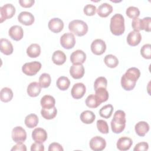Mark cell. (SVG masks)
Masks as SVG:
<instances>
[{"instance_id": "cell-10", "label": "cell", "mask_w": 151, "mask_h": 151, "mask_svg": "<svg viewBox=\"0 0 151 151\" xmlns=\"http://www.w3.org/2000/svg\"><path fill=\"white\" fill-rule=\"evenodd\" d=\"M86 91L85 85L82 83H77L73 85L71 90V94L74 99H80L84 96Z\"/></svg>"}, {"instance_id": "cell-29", "label": "cell", "mask_w": 151, "mask_h": 151, "mask_svg": "<svg viewBox=\"0 0 151 151\" xmlns=\"http://www.w3.org/2000/svg\"><path fill=\"white\" fill-rule=\"evenodd\" d=\"M13 97V92L9 87H4L1 90L0 98L3 102L7 103L12 100Z\"/></svg>"}, {"instance_id": "cell-32", "label": "cell", "mask_w": 151, "mask_h": 151, "mask_svg": "<svg viewBox=\"0 0 151 151\" xmlns=\"http://www.w3.org/2000/svg\"><path fill=\"white\" fill-rule=\"evenodd\" d=\"M41 114L43 118L47 120H51L54 119L57 114V110L55 107L51 108L50 109H42L41 110Z\"/></svg>"}, {"instance_id": "cell-24", "label": "cell", "mask_w": 151, "mask_h": 151, "mask_svg": "<svg viewBox=\"0 0 151 151\" xmlns=\"http://www.w3.org/2000/svg\"><path fill=\"white\" fill-rule=\"evenodd\" d=\"M40 104L43 109H50L55 107V100L52 96L45 95L41 98Z\"/></svg>"}, {"instance_id": "cell-12", "label": "cell", "mask_w": 151, "mask_h": 151, "mask_svg": "<svg viewBox=\"0 0 151 151\" xmlns=\"http://www.w3.org/2000/svg\"><path fill=\"white\" fill-rule=\"evenodd\" d=\"M86 59V54L81 50L74 51L70 55V61L73 64H82L85 62Z\"/></svg>"}, {"instance_id": "cell-48", "label": "cell", "mask_w": 151, "mask_h": 151, "mask_svg": "<svg viewBox=\"0 0 151 151\" xmlns=\"http://www.w3.org/2000/svg\"><path fill=\"white\" fill-rule=\"evenodd\" d=\"M12 151L14 150H21V151H26L27 147L26 146L22 143H18L16 145L14 146L11 149Z\"/></svg>"}, {"instance_id": "cell-35", "label": "cell", "mask_w": 151, "mask_h": 151, "mask_svg": "<svg viewBox=\"0 0 151 151\" xmlns=\"http://www.w3.org/2000/svg\"><path fill=\"white\" fill-rule=\"evenodd\" d=\"M51 82V76L48 73H43L41 74L39 78V83L41 87L47 88L50 86Z\"/></svg>"}, {"instance_id": "cell-21", "label": "cell", "mask_w": 151, "mask_h": 151, "mask_svg": "<svg viewBox=\"0 0 151 151\" xmlns=\"http://www.w3.org/2000/svg\"><path fill=\"white\" fill-rule=\"evenodd\" d=\"M113 11L112 6L108 3H103L99 5L97 9L98 15L102 17L105 18L108 17Z\"/></svg>"}, {"instance_id": "cell-2", "label": "cell", "mask_w": 151, "mask_h": 151, "mask_svg": "<svg viewBox=\"0 0 151 151\" xmlns=\"http://www.w3.org/2000/svg\"><path fill=\"white\" fill-rule=\"evenodd\" d=\"M110 28L111 33L115 35H120L124 33V19L122 14H116L111 18Z\"/></svg>"}, {"instance_id": "cell-47", "label": "cell", "mask_w": 151, "mask_h": 151, "mask_svg": "<svg viewBox=\"0 0 151 151\" xmlns=\"http://www.w3.org/2000/svg\"><path fill=\"white\" fill-rule=\"evenodd\" d=\"M34 0H19V3L20 5L24 8L31 7L34 4Z\"/></svg>"}, {"instance_id": "cell-44", "label": "cell", "mask_w": 151, "mask_h": 151, "mask_svg": "<svg viewBox=\"0 0 151 151\" xmlns=\"http://www.w3.org/2000/svg\"><path fill=\"white\" fill-rule=\"evenodd\" d=\"M132 26L133 28L134 31H139L142 30L141 29V19L139 18H136L133 19L132 22Z\"/></svg>"}, {"instance_id": "cell-23", "label": "cell", "mask_w": 151, "mask_h": 151, "mask_svg": "<svg viewBox=\"0 0 151 151\" xmlns=\"http://www.w3.org/2000/svg\"><path fill=\"white\" fill-rule=\"evenodd\" d=\"M41 88L42 87L39 83L32 82L27 87V93L30 97H37L40 94L41 91Z\"/></svg>"}, {"instance_id": "cell-33", "label": "cell", "mask_w": 151, "mask_h": 151, "mask_svg": "<svg viewBox=\"0 0 151 151\" xmlns=\"http://www.w3.org/2000/svg\"><path fill=\"white\" fill-rule=\"evenodd\" d=\"M104 62L105 64L110 68H115L119 64L117 58L112 54L106 55L104 58Z\"/></svg>"}, {"instance_id": "cell-17", "label": "cell", "mask_w": 151, "mask_h": 151, "mask_svg": "<svg viewBox=\"0 0 151 151\" xmlns=\"http://www.w3.org/2000/svg\"><path fill=\"white\" fill-rule=\"evenodd\" d=\"M70 74L74 79H80L84 74V68L82 64H73L70 68Z\"/></svg>"}, {"instance_id": "cell-30", "label": "cell", "mask_w": 151, "mask_h": 151, "mask_svg": "<svg viewBox=\"0 0 151 151\" xmlns=\"http://www.w3.org/2000/svg\"><path fill=\"white\" fill-rule=\"evenodd\" d=\"M95 96L100 103L106 101L109 99V93L106 88H99L95 90Z\"/></svg>"}, {"instance_id": "cell-25", "label": "cell", "mask_w": 151, "mask_h": 151, "mask_svg": "<svg viewBox=\"0 0 151 151\" xmlns=\"http://www.w3.org/2000/svg\"><path fill=\"white\" fill-rule=\"evenodd\" d=\"M52 60L56 65H62L66 61V55L63 51L61 50H57L54 51L52 54Z\"/></svg>"}, {"instance_id": "cell-18", "label": "cell", "mask_w": 151, "mask_h": 151, "mask_svg": "<svg viewBox=\"0 0 151 151\" xmlns=\"http://www.w3.org/2000/svg\"><path fill=\"white\" fill-rule=\"evenodd\" d=\"M127 42L130 46H136L142 40V35L139 31H130L127 37Z\"/></svg>"}, {"instance_id": "cell-13", "label": "cell", "mask_w": 151, "mask_h": 151, "mask_svg": "<svg viewBox=\"0 0 151 151\" xmlns=\"http://www.w3.org/2000/svg\"><path fill=\"white\" fill-rule=\"evenodd\" d=\"M140 76V70L136 67H131L129 68L126 72L122 76L127 80L136 83L137 80Z\"/></svg>"}, {"instance_id": "cell-11", "label": "cell", "mask_w": 151, "mask_h": 151, "mask_svg": "<svg viewBox=\"0 0 151 151\" xmlns=\"http://www.w3.org/2000/svg\"><path fill=\"white\" fill-rule=\"evenodd\" d=\"M32 138L35 142L42 143L47 139V133L41 127L35 128L32 132Z\"/></svg>"}, {"instance_id": "cell-40", "label": "cell", "mask_w": 151, "mask_h": 151, "mask_svg": "<svg viewBox=\"0 0 151 151\" xmlns=\"http://www.w3.org/2000/svg\"><path fill=\"white\" fill-rule=\"evenodd\" d=\"M140 54L142 56L146 59L151 58V45L146 44L142 46L140 49Z\"/></svg>"}, {"instance_id": "cell-41", "label": "cell", "mask_w": 151, "mask_h": 151, "mask_svg": "<svg viewBox=\"0 0 151 151\" xmlns=\"http://www.w3.org/2000/svg\"><path fill=\"white\" fill-rule=\"evenodd\" d=\"M151 24V18L145 17L143 19H141V29L142 30H145L147 32H150Z\"/></svg>"}, {"instance_id": "cell-36", "label": "cell", "mask_w": 151, "mask_h": 151, "mask_svg": "<svg viewBox=\"0 0 151 151\" xmlns=\"http://www.w3.org/2000/svg\"><path fill=\"white\" fill-rule=\"evenodd\" d=\"M86 104L90 108H96L100 105V103L96 98L95 94L89 95L86 99Z\"/></svg>"}, {"instance_id": "cell-5", "label": "cell", "mask_w": 151, "mask_h": 151, "mask_svg": "<svg viewBox=\"0 0 151 151\" xmlns=\"http://www.w3.org/2000/svg\"><path fill=\"white\" fill-rule=\"evenodd\" d=\"M15 13V8L11 4H6L0 7V21L4 22L12 18Z\"/></svg>"}, {"instance_id": "cell-42", "label": "cell", "mask_w": 151, "mask_h": 151, "mask_svg": "<svg viewBox=\"0 0 151 151\" xmlns=\"http://www.w3.org/2000/svg\"><path fill=\"white\" fill-rule=\"evenodd\" d=\"M97 8L96 6L92 4L86 5L83 9L84 13L87 16H93L96 14Z\"/></svg>"}, {"instance_id": "cell-19", "label": "cell", "mask_w": 151, "mask_h": 151, "mask_svg": "<svg viewBox=\"0 0 151 151\" xmlns=\"http://www.w3.org/2000/svg\"><path fill=\"white\" fill-rule=\"evenodd\" d=\"M133 144L132 140L128 137L123 136L119 138L117 142V148L121 151L129 150Z\"/></svg>"}, {"instance_id": "cell-3", "label": "cell", "mask_w": 151, "mask_h": 151, "mask_svg": "<svg viewBox=\"0 0 151 151\" xmlns=\"http://www.w3.org/2000/svg\"><path fill=\"white\" fill-rule=\"evenodd\" d=\"M68 29L71 33L74 34L77 36L81 37L87 34L88 31V25L82 20L75 19L69 23Z\"/></svg>"}, {"instance_id": "cell-20", "label": "cell", "mask_w": 151, "mask_h": 151, "mask_svg": "<svg viewBox=\"0 0 151 151\" xmlns=\"http://www.w3.org/2000/svg\"><path fill=\"white\" fill-rule=\"evenodd\" d=\"M1 51L5 55H11L14 51L13 46L11 42L6 38H1L0 40Z\"/></svg>"}, {"instance_id": "cell-34", "label": "cell", "mask_w": 151, "mask_h": 151, "mask_svg": "<svg viewBox=\"0 0 151 151\" xmlns=\"http://www.w3.org/2000/svg\"><path fill=\"white\" fill-rule=\"evenodd\" d=\"M113 111V107L111 104H107L103 106L99 110L100 116L105 119L111 117Z\"/></svg>"}, {"instance_id": "cell-14", "label": "cell", "mask_w": 151, "mask_h": 151, "mask_svg": "<svg viewBox=\"0 0 151 151\" xmlns=\"http://www.w3.org/2000/svg\"><path fill=\"white\" fill-rule=\"evenodd\" d=\"M48 28L54 33L61 32L64 28L63 21L58 18H53L48 22Z\"/></svg>"}, {"instance_id": "cell-16", "label": "cell", "mask_w": 151, "mask_h": 151, "mask_svg": "<svg viewBox=\"0 0 151 151\" xmlns=\"http://www.w3.org/2000/svg\"><path fill=\"white\" fill-rule=\"evenodd\" d=\"M9 36L15 41L21 40L24 36L22 28L19 25L12 26L8 31Z\"/></svg>"}, {"instance_id": "cell-1", "label": "cell", "mask_w": 151, "mask_h": 151, "mask_svg": "<svg viewBox=\"0 0 151 151\" xmlns=\"http://www.w3.org/2000/svg\"><path fill=\"white\" fill-rule=\"evenodd\" d=\"M126 126V114L121 110H117L111 121V130L114 133H120L122 132Z\"/></svg>"}, {"instance_id": "cell-6", "label": "cell", "mask_w": 151, "mask_h": 151, "mask_svg": "<svg viewBox=\"0 0 151 151\" xmlns=\"http://www.w3.org/2000/svg\"><path fill=\"white\" fill-rule=\"evenodd\" d=\"M60 44L65 49H71L76 44V38L73 33L67 32L64 34L60 38Z\"/></svg>"}, {"instance_id": "cell-8", "label": "cell", "mask_w": 151, "mask_h": 151, "mask_svg": "<svg viewBox=\"0 0 151 151\" xmlns=\"http://www.w3.org/2000/svg\"><path fill=\"white\" fill-rule=\"evenodd\" d=\"M90 147L94 151H101L104 150L106 146V142L105 139L101 136H96L91 139L90 141Z\"/></svg>"}, {"instance_id": "cell-22", "label": "cell", "mask_w": 151, "mask_h": 151, "mask_svg": "<svg viewBox=\"0 0 151 151\" xmlns=\"http://www.w3.org/2000/svg\"><path fill=\"white\" fill-rule=\"evenodd\" d=\"M136 134L141 137L145 136L149 130V124L144 121H140L137 123L134 126Z\"/></svg>"}, {"instance_id": "cell-26", "label": "cell", "mask_w": 151, "mask_h": 151, "mask_svg": "<svg viewBox=\"0 0 151 151\" xmlns=\"http://www.w3.org/2000/svg\"><path fill=\"white\" fill-rule=\"evenodd\" d=\"M80 117L83 123L85 124H91L94 121L96 115L92 111L85 110L81 113Z\"/></svg>"}, {"instance_id": "cell-37", "label": "cell", "mask_w": 151, "mask_h": 151, "mask_svg": "<svg viewBox=\"0 0 151 151\" xmlns=\"http://www.w3.org/2000/svg\"><path fill=\"white\" fill-rule=\"evenodd\" d=\"M126 14L129 18L134 19L139 17V16L140 15V11L138 8L131 6L126 9Z\"/></svg>"}, {"instance_id": "cell-31", "label": "cell", "mask_w": 151, "mask_h": 151, "mask_svg": "<svg viewBox=\"0 0 151 151\" xmlns=\"http://www.w3.org/2000/svg\"><path fill=\"white\" fill-rule=\"evenodd\" d=\"M56 84L60 90L64 91L69 88L70 85V81L68 77L65 76H61L57 79Z\"/></svg>"}, {"instance_id": "cell-43", "label": "cell", "mask_w": 151, "mask_h": 151, "mask_svg": "<svg viewBox=\"0 0 151 151\" xmlns=\"http://www.w3.org/2000/svg\"><path fill=\"white\" fill-rule=\"evenodd\" d=\"M149 148V145L147 142H140L136 145L133 150L134 151H145L147 150Z\"/></svg>"}, {"instance_id": "cell-4", "label": "cell", "mask_w": 151, "mask_h": 151, "mask_svg": "<svg viewBox=\"0 0 151 151\" xmlns=\"http://www.w3.org/2000/svg\"><path fill=\"white\" fill-rule=\"evenodd\" d=\"M41 64L38 61H32L25 63L22 67V72L29 76L35 75L41 69Z\"/></svg>"}, {"instance_id": "cell-39", "label": "cell", "mask_w": 151, "mask_h": 151, "mask_svg": "<svg viewBox=\"0 0 151 151\" xmlns=\"http://www.w3.org/2000/svg\"><path fill=\"white\" fill-rule=\"evenodd\" d=\"M107 80L104 77H99L97 78L94 83V90H97L99 88H107Z\"/></svg>"}, {"instance_id": "cell-7", "label": "cell", "mask_w": 151, "mask_h": 151, "mask_svg": "<svg viewBox=\"0 0 151 151\" xmlns=\"http://www.w3.org/2000/svg\"><path fill=\"white\" fill-rule=\"evenodd\" d=\"M11 137L15 143H22L27 139V133L21 126H16L12 130Z\"/></svg>"}, {"instance_id": "cell-15", "label": "cell", "mask_w": 151, "mask_h": 151, "mask_svg": "<svg viewBox=\"0 0 151 151\" xmlns=\"http://www.w3.org/2000/svg\"><path fill=\"white\" fill-rule=\"evenodd\" d=\"M18 20L23 25L28 26L32 25L34 22V17L29 12L22 11L18 16Z\"/></svg>"}, {"instance_id": "cell-9", "label": "cell", "mask_w": 151, "mask_h": 151, "mask_svg": "<svg viewBox=\"0 0 151 151\" xmlns=\"http://www.w3.org/2000/svg\"><path fill=\"white\" fill-rule=\"evenodd\" d=\"M106 50V45L105 42L101 39H96L94 40L91 44V50L92 52L97 55L103 54Z\"/></svg>"}, {"instance_id": "cell-28", "label": "cell", "mask_w": 151, "mask_h": 151, "mask_svg": "<svg viewBox=\"0 0 151 151\" xmlns=\"http://www.w3.org/2000/svg\"><path fill=\"white\" fill-rule=\"evenodd\" d=\"M41 53V47L38 44H32L27 49V54L31 58H36Z\"/></svg>"}, {"instance_id": "cell-45", "label": "cell", "mask_w": 151, "mask_h": 151, "mask_svg": "<svg viewBox=\"0 0 151 151\" xmlns=\"http://www.w3.org/2000/svg\"><path fill=\"white\" fill-rule=\"evenodd\" d=\"M62 146L58 143L54 142L49 145L48 151H63Z\"/></svg>"}, {"instance_id": "cell-27", "label": "cell", "mask_w": 151, "mask_h": 151, "mask_svg": "<svg viewBox=\"0 0 151 151\" xmlns=\"http://www.w3.org/2000/svg\"><path fill=\"white\" fill-rule=\"evenodd\" d=\"M39 122L38 116L35 114H29L25 117L24 122L27 127L32 129L37 126Z\"/></svg>"}, {"instance_id": "cell-46", "label": "cell", "mask_w": 151, "mask_h": 151, "mask_svg": "<svg viewBox=\"0 0 151 151\" xmlns=\"http://www.w3.org/2000/svg\"><path fill=\"white\" fill-rule=\"evenodd\" d=\"M31 151H44V146L41 143L35 142L31 145Z\"/></svg>"}, {"instance_id": "cell-38", "label": "cell", "mask_w": 151, "mask_h": 151, "mask_svg": "<svg viewBox=\"0 0 151 151\" xmlns=\"http://www.w3.org/2000/svg\"><path fill=\"white\" fill-rule=\"evenodd\" d=\"M97 127L99 131L103 134H107L109 133V126L107 123L104 120L100 119L97 121Z\"/></svg>"}]
</instances>
